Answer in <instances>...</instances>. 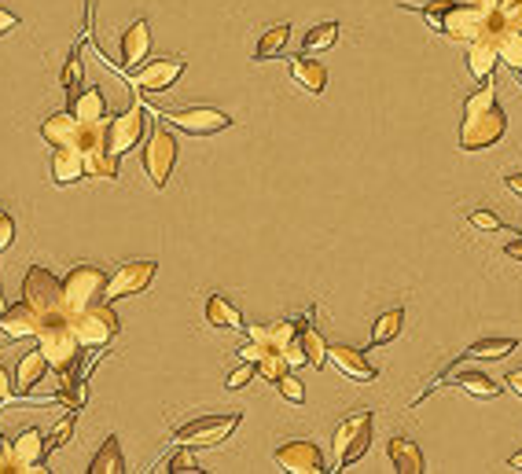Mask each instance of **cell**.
Instances as JSON below:
<instances>
[{
    "label": "cell",
    "mask_w": 522,
    "mask_h": 474,
    "mask_svg": "<svg viewBox=\"0 0 522 474\" xmlns=\"http://www.w3.org/2000/svg\"><path fill=\"white\" fill-rule=\"evenodd\" d=\"M471 225L475 228H482V232H500V217L497 214H489V210H475V214H471Z\"/></svg>",
    "instance_id": "cell-41"
},
{
    "label": "cell",
    "mask_w": 522,
    "mask_h": 474,
    "mask_svg": "<svg viewBox=\"0 0 522 474\" xmlns=\"http://www.w3.org/2000/svg\"><path fill=\"white\" fill-rule=\"evenodd\" d=\"M298 342H302L306 364H313V368H324V361H328V342H324V335L313 328V313L302 316V331H298Z\"/></svg>",
    "instance_id": "cell-26"
},
{
    "label": "cell",
    "mask_w": 522,
    "mask_h": 474,
    "mask_svg": "<svg viewBox=\"0 0 522 474\" xmlns=\"http://www.w3.org/2000/svg\"><path fill=\"white\" fill-rule=\"evenodd\" d=\"M508 129V118L500 111L497 92L493 85H482L478 92H471L464 103V125H460V147L464 151H482V147L497 144Z\"/></svg>",
    "instance_id": "cell-2"
},
{
    "label": "cell",
    "mask_w": 522,
    "mask_h": 474,
    "mask_svg": "<svg viewBox=\"0 0 522 474\" xmlns=\"http://www.w3.org/2000/svg\"><path fill=\"white\" fill-rule=\"evenodd\" d=\"M0 452H4V441H0Z\"/></svg>",
    "instance_id": "cell-49"
},
{
    "label": "cell",
    "mask_w": 522,
    "mask_h": 474,
    "mask_svg": "<svg viewBox=\"0 0 522 474\" xmlns=\"http://www.w3.org/2000/svg\"><path fill=\"white\" fill-rule=\"evenodd\" d=\"M48 368H52V364H48V357L41 350H30L23 357V361H19V368H15V394L19 397H30L34 394V386L41 383V379H45V372Z\"/></svg>",
    "instance_id": "cell-22"
},
{
    "label": "cell",
    "mask_w": 522,
    "mask_h": 474,
    "mask_svg": "<svg viewBox=\"0 0 522 474\" xmlns=\"http://www.w3.org/2000/svg\"><path fill=\"white\" fill-rule=\"evenodd\" d=\"M500 56H497V37L493 30H482L475 41H467V70H471V78L478 85H486L493 78V70H497Z\"/></svg>",
    "instance_id": "cell-16"
},
{
    "label": "cell",
    "mask_w": 522,
    "mask_h": 474,
    "mask_svg": "<svg viewBox=\"0 0 522 474\" xmlns=\"http://www.w3.org/2000/svg\"><path fill=\"white\" fill-rule=\"evenodd\" d=\"M372 445V412H357V416L342 419L335 430V460L339 467H350L368 452Z\"/></svg>",
    "instance_id": "cell-9"
},
{
    "label": "cell",
    "mask_w": 522,
    "mask_h": 474,
    "mask_svg": "<svg viewBox=\"0 0 522 474\" xmlns=\"http://www.w3.org/2000/svg\"><path fill=\"white\" fill-rule=\"evenodd\" d=\"M81 177H85V158H81L78 147H52V184L63 188V184H74Z\"/></svg>",
    "instance_id": "cell-20"
},
{
    "label": "cell",
    "mask_w": 522,
    "mask_h": 474,
    "mask_svg": "<svg viewBox=\"0 0 522 474\" xmlns=\"http://www.w3.org/2000/svg\"><path fill=\"white\" fill-rule=\"evenodd\" d=\"M74 427H78V408H70V416L63 419L56 430H52V438H48V452L63 449V445L70 441V434H74Z\"/></svg>",
    "instance_id": "cell-38"
},
{
    "label": "cell",
    "mask_w": 522,
    "mask_h": 474,
    "mask_svg": "<svg viewBox=\"0 0 522 474\" xmlns=\"http://www.w3.org/2000/svg\"><path fill=\"white\" fill-rule=\"evenodd\" d=\"M81 85H85V70H81V45H74L70 48L67 67H63V89H67V103L78 96Z\"/></svg>",
    "instance_id": "cell-34"
},
{
    "label": "cell",
    "mask_w": 522,
    "mask_h": 474,
    "mask_svg": "<svg viewBox=\"0 0 522 474\" xmlns=\"http://www.w3.org/2000/svg\"><path fill=\"white\" fill-rule=\"evenodd\" d=\"M298 331H302V320H276V324H269V328L250 324L247 328L250 342L239 350V357L254 364L261 379L276 383L284 372H295V368L306 364V353H302Z\"/></svg>",
    "instance_id": "cell-1"
},
{
    "label": "cell",
    "mask_w": 522,
    "mask_h": 474,
    "mask_svg": "<svg viewBox=\"0 0 522 474\" xmlns=\"http://www.w3.org/2000/svg\"><path fill=\"white\" fill-rule=\"evenodd\" d=\"M148 52H151V23L148 19H137V23L122 34V67L137 70Z\"/></svg>",
    "instance_id": "cell-19"
},
{
    "label": "cell",
    "mask_w": 522,
    "mask_h": 474,
    "mask_svg": "<svg viewBox=\"0 0 522 474\" xmlns=\"http://www.w3.org/2000/svg\"><path fill=\"white\" fill-rule=\"evenodd\" d=\"M519 350V339H482L475 346H467V357H478V361H500L508 353Z\"/></svg>",
    "instance_id": "cell-31"
},
{
    "label": "cell",
    "mask_w": 522,
    "mask_h": 474,
    "mask_svg": "<svg viewBox=\"0 0 522 474\" xmlns=\"http://www.w3.org/2000/svg\"><path fill=\"white\" fill-rule=\"evenodd\" d=\"M287 41H291V23L273 26L269 34H261L258 48H254V59H276V56H284Z\"/></svg>",
    "instance_id": "cell-29"
},
{
    "label": "cell",
    "mask_w": 522,
    "mask_h": 474,
    "mask_svg": "<svg viewBox=\"0 0 522 474\" xmlns=\"http://www.w3.org/2000/svg\"><path fill=\"white\" fill-rule=\"evenodd\" d=\"M144 140V103H133L129 111L114 114L107 122V147L111 155H125Z\"/></svg>",
    "instance_id": "cell-12"
},
{
    "label": "cell",
    "mask_w": 522,
    "mask_h": 474,
    "mask_svg": "<svg viewBox=\"0 0 522 474\" xmlns=\"http://www.w3.org/2000/svg\"><path fill=\"white\" fill-rule=\"evenodd\" d=\"M493 26L522 30V0H500L497 12H493ZM493 26H489V30H493Z\"/></svg>",
    "instance_id": "cell-35"
},
{
    "label": "cell",
    "mask_w": 522,
    "mask_h": 474,
    "mask_svg": "<svg viewBox=\"0 0 522 474\" xmlns=\"http://www.w3.org/2000/svg\"><path fill=\"white\" fill-rule=\"evenodd\" d=\"M67 111L85 118V122H100V118H107V100H103V92L96 89V85H85V89L67 103Z\"/></svg>",
    "instance_id": "cell-24"
},
{
    "label": "cell",
    "mask_w": 522,
    "mask_h": 474,
    "mask_svg": "<svg viewBox=\"0 0 522 474\" xmlns=\"http://www.w3.org/2000/svg\"><path fill=\"white\" fill-rule=\"evenodd\" d=\"M155 272H159V265H155L151 258L125 261L122 269L111 272V280H107V291H103V298H107V302H118V298H129V294L148 291L151 280H155Z\"/></svg>",
    "instance_id": "cell-11"
},
{
    "label": "cell",
    "mask_w": 522,
    "mask_h": 474,
    "mask_svg": "<svg viewBox=\"0 0 522 474\" xmlns=\"http://www.w3.org/2000/svg\"><path fill=\"white\" fill-rule=\"evenodd\" d=\"M184 67H188V63H184L181 56L177 59H151V63H144V67H140L129 81H133V89L137 92H166L177 85Z\"/></svg>",
    "instance_id": "cell-14"
},
{
    "label": "cell",
    "mask_w": 522,
    "mask_h": 474,
    "mask_svg": "<svg viewBox=\"0 0 522 474\" xmlns=\"http://www.w3.org/2000/svg\"><path fill=\"white\" fill-rule=\"evenodd\" d=\"M37 350L45 353L48 364L63 375V383H74L78 379V368H81V342L70 328L67 313H56V316H45V324L37 331Z\"/></svg>",
    "instance_id": "cell-3"
},
{
    "label": "cell",
    "mask_w": 522,
    "mask_h": 474,
    "mask_svg": "<svg viewBox=\"0 0 522 474\" xmlns=\"http://www.w3.org/2000/svg\"><path fill=\"white\" fill-rule=\"evenodd\" d=\"M67 320L70 328H74V335H78L81 350H103L118 335V313H114V305L107 298L85 305L81 313H70Z\"/></svg>",
    "instance_id": "cell-4"
},
{
    "label": "cell",
    "mask_w": 522,
    "mask_h": 474,
    "mask_svg": "<svg viewBox=\"0 0 522 474\" xmlns=\"http://www.w3.org/2000/svg\"><path fill=\"white\" fill-rule=\"evenodd\" d=\"M456 386L471 397H497L500 394V383L497 379H489L486 372H460L456 375Z\"/></svg>",
    "instance_id": "cell-32"
},
{
    "label": "cell",
    "mask_w": 522,
    "mask_h": 474,
    "mask_svg": "<svg viewBox=\"0 0 522 474\" xmlns=\"http://www.w3.org/2000/svg\"><path fill=\"white\" fill-rule=\"evenodd\" d=\"M508 390H511V394L522 397V368H515V372L508 375Z\"/></svg>",
    "instance_id": "cell-46"
},
{
    "label": "cell",
    "mask_w": 522,
    "mask_h": 474,
    "mask_svg": "<svg viewBox=\"0 0 522 474\" xmlns=\"http://www.w3.org/2000/svg\"><path fill=\"white\" fill-rule=\"evenodd\" d=\"M41 324H45V316L37 313L30 302H15L0 313V335H4V339H12V342L37 339Z\"/></svg>",
    "instance_id": "cell-15"
},
{
    "label": "cell",
    "mask_w": 522,
    "mask_h": 474,
    "mask_svg": "<svg viewBox=\"0 0 522 474\" xmlns=\"http://www.w3.org/2000/svg\"><path fill=\"white\" fill-rule=\"evenodd\" d=\"M59 294H63V280H56L48 269L41 265H30L23 276V302H30L41 316H56L59 309Z\"/></svg>",
    "instance_id": "cell-10"
},
{
    "label": "cell",
    "mask_w": 522,
    "mask_h": 474,
    "mask_svg": "<svg viewBox=\"0 0 522 474\" xmlns=\"http://www.w3.org/2000/svg\"><path fill=\"white\" fill-rule=\"evenodd\" d=\"M401 328H405V309H390V313H383L372 328V346L394 342L401 335Z\"/></svg>",
    "instance_id": "cell-30"
},
{
    "label": "cell",
    "mask_w": 522,
    "mask_h": 474,
    "mask_svg": "<svg viewBox=\"0 0 522 474\" xmlns=\"http://www.w3.org/2000/svg\"><path fill=\"white\" fill-rule=\"evenodd\" d=\"M276 390H280V394H284L291 405H302V401H306V386H302V379H298L295 372L280 375V379H276Z\"/></svg>",
    "instance_id": "cell-37"
},
{
    "label": "cell",
    "mask_w": 522,
    "mask_h": 474,
    "mask_svg": "<svg viewBox=\"0 0 522 474\" xmlns=\"http://www.w3.org/2000/svg\"><path fill=\"white\" fill-rule=\"evenodd\" d=\"M12 397H15V379L0 368V405H4V401H12Z\"/></svg>",
    "instance_id": "cell-42"
},
{
    "label": "cell",
    "mask_w": 522,
    "mask_h": 474,
    "mask_svg": "<svg viewBox=\"0 0 522 474\" xmlns=\"http://www.w3.org/2000/svg\"><path fill=\"white\" fill-rule=\"evenodd\" d=\"M335 41H339V23H320V26H313V30L306 34L302 48H306L309 56H313V52H328Z\"/></svg>",
    "instance_id": "cell-33"
},
{
    "label": "cell",
    "mask_w": 522,
    "mask_h": 474,
    "mask_svg": "<svg viewBox=\"0 0 522 474\" xmlns=\"http://www.w3.org/2000/svg\"><path fill=\"white\" fill-rule=\"evenodd\" d=\"M328 361H331L335 372L346 375V379H353V383H372L375 379L372 361H368L357 346H328Z\"/></svg>",
    "instance_id": "cell-17"
},
{
    "label": "cell",
    "mask_w": 522,
    "mask_h": 474,
    "mask_svg": "<svg viewBox=\"0 0 522 474\" xmlns=\"http://www.w3.org/2000/svg\"><path fill=\"white\" fill-rule=\"evenodd\" d=\"M107 272L100 265H78V269L67 272V280H63V294H59V309L63 313H81L85 305L92 302H103V291H107Z\"/></svg>",
    "instance_id": "cell-5"
},
{
    "label": "cell",
    "mask_w": 522,
    "mask_h": 474,
    "mask_svg": "<svg viewBox=\"0 0 522 474\" xmlns=\"http://www.w3.org/2000/svg\"><path fill=\"white\" fill-rule=\"evenodd\" d=\"M467 4H471V8H478V12H482V15L489 19V26H493V12H497L500 0H467Z\"/></svg>",
    "instance_id": "cell-44"
},
{
    "label": "cell",
    "mask_w": 522,
    "mask_h": 474,
    "mask_svg": "<svg viewBox=\"0 0 522 474\" xmlns=\"http://www.w3.org/2000/svg\"><path fill=\"white\" fill-rule=\"evenodd\" d=\"M504 184H508V192L522 195V173H508V177H504Z\"/></svg>",
    "instance_id": "cell-47"
},
{
    "label": "cell",
    "mask_w": 522,
    "mask_h": 474,
    "mask_svg": "<svg viewBox=\"0 0 522 474\" xmlns=\"http://www.w3.org/2000/svg\"><path fill=\"white\" fill-rule=\"evenodd\" d=\"M386 456H390V463H394V471L398 474H423L427 471V463H423V449L412 438H390Z\"/></svg>",
    "instance_id": "cell-21"
},
{
    "label": "cell",
    "mask_w": 522,
    "mask_h": 474,
    "mask_svg": "<svg viewBox=\"0 0 522 474\" xmlns=\"http://www.w3.org/2000/svg\"><path fill=\"white\" fill-rule=\"evenodd\" d=\"M291 74H295L298 85H302L306 92H313V96H320V92L328 89V70L320 67L317 59H309V52L306 56L291 59Z\"/></svg>",
    "instance_id": "cell-23"
},
{
    "label": "cell",
    "mask_w": 522,
    "mask_h": 474,
    "mask_svg": "<svg viewBox=\"0 0 522 474\" xmlns=\"http://www.w3.org/2000/svg\"><path fill=\"white\" fill-rule=\"evenodd\" d=\"M239 412L232 416H203V419H192V423H184L181 430H173V441L177 445H188V449H210V445H221V441L239 427Z\"/></svg>",
    "instance_id": "cell-8"
},
{
    "label": "cell",
    "mask_w": 522,
    "mask_h": 474,
    "mask_svg": "<svg viewBox=\"0 0 522 474\" xmlns=\"http://www.w3.org/2000/svg\"><path fill=\"white\" fill-rule=\"evenodd\" d=\"M504 254H508L511 261H522V236H511L508 243H504Z\"/></svg>",
    "instance_id": "cell-45"
},
{
    "label": "cell",
    "mask_w": 522,
    "mask_h": 474,
    "mask_svg": "<svg viewBox=\"0 0 522 474\" xmlns=\"http://www.w3.org/2000/svg\"><path fill=\"white\" fill-rule=\"evenodd\" d=\"M144 173H148V181L155 188H166L170 184V173H173V162H177V136L170 133V125H151L148 133V144H144Z\"/></svg>",
    "instance_id": "cell-6"
},
{
    "label": "cell",
    "mask_w": 522,
    "mask_h": 474,
    "mask_svg": "<svg viewBox=\"0 0 522 474\" xmlns=\"http://www.w3.org/2000/svg\"><path fill=\"white\" fill-rule=\"evenodd\" d=\"M166 471L170 474H199L203 467H199V460L192 456V449L181 445V452H173L170 460H166Z\"/></svg>",
    "instance_id": "cell-36"
},
{
    "label": "cell",
    "mask_w": 522,
    "mask_h": 474,
    "mask_svg": "<svg viewBox=\"0 0 522 474\" xmlns=\"http://www.w3.org/2000/svg\"><path fill=\"white\" fill-rule=\"evenodd\" d=\"M12 243H15V221H12V214L0 206V254L12 247Z\"/></svg>",
    "instance_id": "cell-40"
},
{
    "label": "cell",
    "mask_w": 522,
    "mask_h": 474,
    "mask_svg": "<svg viewBox=\"0 0 522 474\" xmlns=\"http://www.w3.org/2000/svg\"><path fill=\"white\" fill-rule=\"evenodd\" d=\"M493 37H497L500 63L511 67L522 78V30H504V26H493Z\"/></svg>",
    "instance_id": "cell-27"
},
{
    "label": "cell",
    "mask_w": 522,
    "mask_h": 474,
    "mask_svg": "<svg viewBox=\"0 0 522 474\" xmlns=\"http://www.w3.org/2000/svg\"><path fill=\"white\" fill-rule=\"evenodd\" d=\"M48 456V441L37 427H26L12 445V460L15 471H41V463Z\"/></svg>",
    "instance_id": "cell-18"
},
{
    "label": "cell",
    "mask_w": 522,
    "mask_h": 474,
    "mask_svg": "<svg viewBox=\"0 0 522 474\" xmlns=\"http://www.w3.org/2000/svg\"><path fill=\"white\" fill-rule=\"evenodd\" d=\"M254 375H258V368H254L250 361H243V364L236 368V372H232V375L225 379V386H228V390H243V386H247L250 379H254Z\"/></svg>",
    "instance_id": "cell-39"
},
{
    "label": "cell",
    "mask_w": 522,
    "mask_h": 474,
    "mask_svg": "<svg viewBox=\"0 0 522 474\" xmlns=\"http://www.w3.org/2000/svg\"><path fill=\"white\" fill-rule=\"evenodd\" d=\"M276 467L284 474H324V452L313 441H287L276 449Z\"/></svg>",
    "instance_id": "cell-13"
},
{
    "label": "cell",
    "mask_w": 522,
    "mask_h": 474,
    "mask_svg": "<svg viewBox=\"0 0 522 474\" xmlns=\"http://www.w3.org/2000/svg\"><path fill=\"white\" fill-rule=\"evenodd\" d=\"M151 111V107H144ZM159 114V122L173 125V129H181V133H192V136H214V133H225L228 125H232V114L217 111V107H184V111H151Z\"/></svg>",
    "instance_id": "cell-7"
},
{
    "label": "cell",
    "mask_w": 522,
    "mask_h": 474,
    "mask_svg": "<svg viewBox=\"0 0 522 474\" xmlns=\"http://www.w3.org/2000/svg\"><path fill=\"white\" fill-rule=\"evenodd\" d=\"M89 474H125V460H122V449H118V438H107L100 445V452L92 456L89 463Z\"/></svg>",
    "instance_id": "cell-28"
},
{
    "label": "cell",
    "mask_w": 522,
    "mask_h": 474,
    "mask_svg": "<svg viewBox=\"0 0 522 474\" xmlns=\"http://www.w3.org/2000/svg\"><path fill=\"white\" fill-rule=\"evenodd\" d=\"M206 324L210 328H243V313L239 305H232L225 294H210L206 298Z\"/></svg>",
    "instance_id": "cell-25"
},
{
    "label": "cell",
    "mask_w": 522,
    "mask_h": 474,
    "mask_svg": "<svg viewBox=\"0 0 522 474\" xmlns=\"http://www.w3.org/2000/svg\"><path fill=\"white\" fill-rule=\"evenodd\" d=\"M508 467H511V471H522V452H515V456H511Z\"/></svg>",
    "instance_id": "cell-48"
},
{
    "label": "cell",
    "mask_w": 522,
    "mask_h": 474,
    "mask_svg": "<svg viewBox=\"0 0 522 474\" xmlns=\"http://www.w3.org/2000/svg\"><path fill=\"white\" fill-rule=\"evenodd\" d=\"M15 26H19V15L8 12V8H0V37H4V34H12Z\"/></svg>",
    "instance_id": "cell-43"
}]
</instances>
